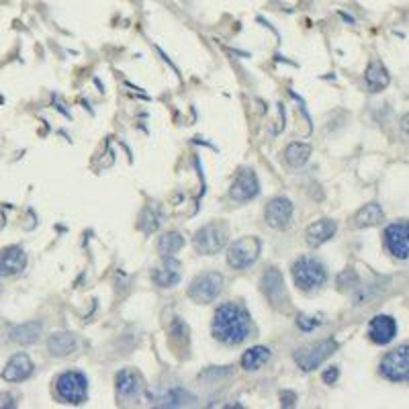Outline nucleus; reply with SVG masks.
I'll use <instances>...</instances> for the list:
<instances>
[{"mask_svg":"<svg viewBox=\"0 0 409 409\" xmlns=\"http://www.w3.org/2000/svg\"><path fill=\"white\" fill-rule=\"evenodd\" d=\"M338 344L333 340H321V342H315L309 344L305 348H299L295 352V362L301 367L303 370H315L321 367V362H326L331 354L336 352Z\"/></svg>","mask_w":409,"mask_h":409,"instance_id":"8","label":"nucleus"},{"mask_svg":"<svg viewBox=\"0 0 409 409\" xmlns=\"http://www.w3.org/2000/svg\"><path fill=\"white\" fill-rule=\"evenodd\" d=\"M262 292L266 295L268 303L276 307V309H285L287 303H289V295L285 289V280H283V274L278 268H268L264 276H262Z\"/></svg>","mask_w":409,"mask_h":409,"instance_id":"10","label":"nucleus"},{"mask_svg":"<svg viewBox=\"0 0 409 409\" xmlns=\"http://www.w3.org/2000/svg\"><path fill=\"white\" fill-rule=\"evenodd\" d=\"M383 219H385V213H383L381 205H377V203H369V205H364L358 213L354 215L352 225H354V227H370V225L381 223Z\"/></svg>","mask_w":409,"mask_h":409,"instance_id":"22","label":"nucleus"},{"mask_svg":"<svg viewBox=\"0 0 409 409\" xmlns=\"http://www.w3.org/2000/svg\"><path fill=\"white\" fill-rule=\"evenodd\" d=\"M336 230H338V225H336L333 219H319V221H313L312 225L307 227L305 239H307V244L312 248H317V246H321L328 239H331L333 234H336Z\"/></svg>","mask_w":409,"mask_h":409,"instance_id":"17","label":"nucleus"},{"mask_svg":"<svg viewBox=\"0 0 409 409\" xmlns=\"http://www.w3.org/2000/svg\"><path fill=\"white\" fill-rule=\"evenodd\" d=\"M27 266V254L20 246H11L0 254V274L2 276H17Z\"/></svg>","mask_w":409,"mask_h":409,"instance_id":"15","label":"nucleus"},{"mask_svg":"<svg viewBox=\"0 0 409 409\" xmlns=\"http://www.w3.org/2000/svg\"><path fill=\"white\" fill-rule=\"evenodd\" d=\"M395 336H397V324L391 315H377L370 319L369 338L374 344L385 346V344L393 342Z\"/></svg>","mask_w":409,"mask_h":409,"instance_id":"14","label":"nucleus"},{"mask_svg":"<svg viewBox=\"0 0 409 409\" xmlns=\"http://www.w3.org/2000/svg\"><path fill=\"white\" fill-rule=\"evenodd\" d=\"M268 358H271V350L266 346H254L250 350L244 352L242 367L246 370H258L268 362Z\"/></svg>","mask_w":409,"mask_h":409,"instance_id":"23","label":"nucleus"},{"mask_svg":"<svg viewBox=\"0 0 409 409\" xmlns=\"http://www.w3.org/2000/svg\"><path fill=\"white\" fill-rule=\"evenodd\" d=\"M338 377H340V370H338V367H330V369L324 372V381H326L328 385H331L333 381H338Z\"/></svg>","mask_w":409,"mask_h":409,"instance_id":"26","label":"nucleus"},{"mask_svg":"<svg viewBox=\"0 0 409 409\" xmlns=\"http://www.w3.org/2000/svg\"><path fill=\"white\" fill-rule=\"evenodd\" d=\"M258 193H260V184H258V176L252 170H242L232 184V191H230V195L235 203L252 201L254 196H258Z\"/></svg>","mask_w":409,"mask_h":409,"instance_id":"13","label":"nucleus"},{"mask_svg":"<svg viewBox=\"0 0 409 409\" xmlns=\"http://www.w3.org/2000/svg\"><path fill=\"white\" fill-rule=\"evenodd\" d=\"M364 80H367V86H369L370 93H381V90H385L389 86L391 76L389 72H387V68L381 61H372L367 68Z\"/></svg>","mask_w":409,"mask_h":409,"instance_id":"21","label":"nucleus"},{"mask_svg":"<svg viewBox=\"0 0 409 409\" xmlns=\"http://www.w3.org/2000/svg\"><path fill=\"white\" fill-rule=\"evenodd\" d=\"M223 285H225V278L221 273L198 274L189 287V297L195 303L207 305V303H211L219 297V292L223 291Z\"/></svg>","mask_w":409,"mask_h":409,"instance_id":"7","label":"nucleus"},{"mask_svg":"<svg viewBox=\"0 0 409 409\" xmlns=\"http://www.w3.org/2000/svg\"><path fill=\"white\" fill-rule=\"evenodd\" d=\"M56 393H58L59 399L66 401V403H72V405L84 403L86 397H88V379L82 372L68 370V372L58 377Z\"/></svg>","mask_w":409,"mask_h":409,"instance_id":"3","label":"nucleus"},{"mask_svg":"<svg viewBox=\"0 0 409 409\" xmlns=\"http://www.w3.org/2000/svg\"><path fill=\"white\" fill-rule=\"evenodd\" d=\"M0 292H2V287H0Z\"/></svg>","mask_w":409,"mask_h":409,"instance_id":"29","label":"nucleus"},{"mask_svg":"<svg viewBox=\"0 0 409 409\" xmlns=\"http://www.w3.org/2000/svg\"><path fill=\"white\" fill-rule=\"evenodd\" d=\"M41 331H43L41 321H25V324H19L11 330V340L20 346H31L40 340Z\"/></svg>","mask_w":409,"mask_h":409,"instance_id":"19","label":"nucleus"},{"mask_svg":"<svg viewBox=\"0 0 409 409\" xmlns=\"http://www.w3.org/2000/svg\"><path fill=\"white\" fill-rule=\"evenodd\" d=\"M381 374L393 383H409V344L387 352L379 364Z\"/></svg>","mask_w":409,"mask_h":409,"instance_id":"6","label":"nucleus"},{"mask_svg":"<svg viewBox=\"0 0 409 409\" xmlns=\"http://www.w3.org/2000/svg\"><path fill=\"white\" fill-rule=\"evenodd\" d=\"M230 237V227L223 221H213L209 225H203L195 234V250L198 254H219Z\"/></svg>","mask_w":409,"mask_h":409,"instance_id":"4","label":"nucleus"},{"mask_svg":"<svg viewBox=\"0 0 409 409\" xmlns=\"http://www.w3.org/2000/svg\"><path fill=\"white\" fill-rule=\"evenodd\" d=\"M76 348L78 340L68 331H58L47 340V350L52 352V356H70L72 352H76Z\"/></svg>","mask_w":409,"mask_h":409,"instance_id":"20","label":"nucleus"},{"mask_svg":"<svg viewBox=\"0 0 409 409\" xmlns=\"http://www.w3.org/2000/svg\"><path fill=\"white\" fill-rule=\"evenodd\" d=\"M180 276H182V271H180L178 260L170 258V256H164V266L152 273V280L162 289H170L180 280Z\"/></svg>","mask_w":409,"mask_h":409,"instance_id":"16","label":"nucleus"},{"mask_svg":"<svg viewBox=\"0 0 409 409\" xmlns=\"http://www.w3.org/2000/svg\"><path fill=\"white\" fill-rule=\"evenodd\" d=\"M309 156H312V146H307V143L295 141V143H289V148L285 150V160L292 168L303 166L309 160Z\"/></svg>","mask_w":409,"mask_h":409,"instance_id":"24","label":"nucleus"},{"mask_svg":"<svg viewBox=\"0 0 409 409\" xmlns=\"http://www.w3.org/2000/svg\"><path fill=\"white\" fill-rule=\"evenodd\" d=\"M0 408H15V397L11 393H0Z\"/></svg>","mask_w":409,"mask_h":409,"instance_id":"27","label":"nucleus"},{"mask_svg":"<svg viewBox=\"0 0 409 409\" xmlns=\"http://www.w3.org/2000/svg\"><path fill=\"white\" fill-rule=\"evenodd\" d=\"M292 278L295 285L301 291H315L319 287L326 285L328 280V271L326 266L312 256H301L295 264H292Z\"/></svg>","mask_w":409,"mask_h":409,"instance_id":"2","label":"nucleus"},{"mask_svg":"<svg viewBox=\"0 0 409 409\" xmlns=\"http://www.w3.org/2000/svg\"><path fill=\"white\" fill-rule=\"evenodd\" d=\"M260 248H262V242L254 235H246L242 239H235L234 244L230 246V250H227L230 266L237 268V271L254 266L258 256H260Z\"/></svg>","mask_w":409,"mask_h":409,"instance_id":"5","label":"nucleus"},{"mask_svg":"<svg viewBox=\"0 0 409 409\" xmlns=\"http://www.w3.org/2000/svg\"><path fill=\"white\" fill-rule=\"evenodd\" d=\"M401 129H403L405 134H409V113L403 115V119H401Z\"/></svg>","mask_w":409,"mask_h":409,"instance_id":"28","label":"nucleus"},{"mask_svg":"<svg viewBox=\"0 0 409 409\" xmlns=\"http://www.w3.org/2000/svg\"><path fill=\"white\" fill-rule=\"evenodd\" d=\"M115 389L121 399H131L139 395L141 391V381H139V374L129 369L119 370L117 377H115Z\"/></svg>","mask_w":409,"mask_h":409,"instance_id":"18","label":"nucleus"},{"mask_svg":"<svg viewBox=\"0 0 409 409\" xmlns=\"http://www.w3.org/2000/svg\"><path fill=\"white\" fill-rule=\"evenodd\" d=\"M33 370H35V367H33V360L29 358V354L19 352V354L8 358L6 367L2 370V379L6 383H23L33 374Z\"/></svg>","mask_w":409,"mask_h":409,"instance_id":"12","label":"nucleus"},{"mask_svg":"<svg viewBox=\"0 0 409 409\" xmlns=\"http://www.w3.org/2000/svg\"><path fill=\"white\" fill-rule=\"evenodd\" d=\"M385 248L399 260L409 258V219L405 221H395L387 225L385 230Z\"/></svg>","mask_w":409,"mask_h":409,"instance_id":"9","label":"nucleus"},{"mask_svg":"<svg viewBox=\"0 0 409 409\" xmlns=\"http://www.w3.org/2000/svg\"><path fill=\"white\" fill-rule=\"evenodd\" d=\"M184 246V237L178 232H168L158 239V252L162 256H172Z\"/></svg>","mask_w":409,"mask_h":409,"instance_id":"25","label":"nucleus"},{"mask_svg":"<svg viewBox=\"0 0 409 409\" xmlns=\"http://www.w3.org/2000/svg\"><path fill=\"white\" fill-rule=\"evenodd\" d=\"M252 331L250 313L239 303H223L217 307L213 317V336L217 342L237 346Z\"/></svg>","mask_w":409,"mask_h":409,"instance_id":"1","label":"nucleus"},{"mask_svg":"<svg viewBox=\"0 0 409 409\" xmlns=\"http://www.w3.org/2000/svg\"><path fill=\"white\" fill-rule=\"evenodd\" d=\"M266 223L274 230H285L292 219V203L287 196H274L266 205Z\"/></svg>","mask_w":409,"mask_h":409,"instance_id":"11","label":"nucleus"}]
</instances>
